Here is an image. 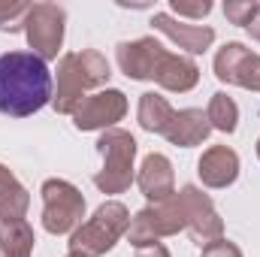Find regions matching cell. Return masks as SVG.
Segmentation results:
<instances>
[{
  "mask_svg": "<svg viewBox=\"0 0 260 257\" xmlns=\"http://www.w3.org/2000/svg\"><path fill=\"white\" fill-rule=\"evenodd\" d=\"M34 245H37V233L27 218L0 224V257H30Z\"/></svg>",
  "mask_w": 260,
  "mask_h": 257,
  "instance_id": "cell-19",
  "label": "cell"
},
{
  "mask_svg": "<svg viewBox=\"0 0 260 257\" xmlns=\"http://www.w3.org/2000/svg\"><path fill=\"white\" fill-rule=\"evenodd\" d=\"M124 115H127V94L118 88H100L79 103V109L73 112V127L82 133L112 130Z\"/></svg>",
  "mask_w": 260,
  "mask_h": 257,
  "instance_id": "cell-7",
  "label": "cell"
},
{
  "mask_svg": "<svg viewBox=\"0 0 260 257\" xmlns=\"http://www.w3.org/2000/svg\"><path fill=\"white\" fill-rule=\"evenodd\" d=\"M43 227L52 236H70L85 218V194L67 179H46L43 182Z\"/></svg>",
  "mask_w": 260,
  "mask_h": 257,
  "instance_id": "cell-4",
  "label": "cell"
},
{
  "mask_svg": "<svg viewBox=\"0 0 260 257\" xmlns=\"http://www.w3.org/2000/svg\"><path fill=\"white\" fill-rule=\"evenodd\" d=\"M154 82L170 91V94H188L194 91L197 82H200V67H197L194 58L188 55H176V52H167L157 64V73H154Z\"/></svg>",
  "mask_w": 260,
  "mask_h": 257,
  "instance_id": "cell-14",
  "label": "cell"
},
{
  "mask_svg": "<svg viewBox=\"0 0 260 257\" xmlns=\"http://www.w3.org/2000/svg\"><path fill=\"white\" fill-rule=\"evenodd\" d=\"M136 185L142 197L148 203H164L176 194V170H173V160L160 151H151L145 154L139 173H136Z\"/></svg>",
  "mask_w": 260,
  "mask_h": 257,
  "instance_id": "cell-13",
  "label": "cell"
},
{
  "mask_svg": "<svg viewBox=\"0 0 260 257\" xmlns=\"http://www.w3.org/2000/svg\"><path fill=\"white\" fill-rule=\"evenodd\" d=\"M197 176L206 188L224 191L239 179V154L230 145H209L197 160Z\"/></svg>",
  "mask_w": 260,
  "mask_h": 257,
  "instance_id": "cell-12",
  "label": "cell"
},
{
  "mask_svg": "<svg viewBox=\"0 0 260 257\" xmlns=\"http://www.w3.org/2000/svg\"><path fill=\"white\" fill-rule=\"evenodd\" d=\"M30 209V194L27 188L15 179V173L9 167L0 164V224L9 221H24Z\"/></svg>",
  "mask_w": 260,
  "mask_h": 257,
  "instance_id": "cell-17",
  "label": "cell"
},
{
  "mask_svg": "<svg viewBox=\"0 0 260 257\" xmlns=\"http://www.w3.org/2000/svg\"><path fill=\"white\" fill-rule=\"evenodd\" d=\"M212 133V124H209V115L197 106H188V109H179L167 127V142L170 145H179V148H194V145H203Z\"/></svg>",
  "mask_w": 260,
  "mask_h": 257,
  "instance_id": "cell-15",
  "label": "cell"
},
{
  "mask_svg": "<svg viewBox=\"0 0 260 257\" xmlns=\"http://www.w3.org/2000/svg\"><path fill=\"white\" fill-rule=\"evenodd\" d=\"M176 194H179V200L185 206V215H188V233L200 248L224 239V218L218 215L209 194L203 188H197V185H182Z\"/></svg>",
  "mask_w": 260,
  "mask_h": 257,
  "instance_id": "cell-6",
  "label": "cell"
},
{
  "mask_svg": "<svg viewBox=\"0 0 260 257\" xmlns=\"http://www.w3.org/2000/svg\"><path fill=\"white\" fill-rule=\"evenodd\" d=\"M30 6L34 3H24V0H0V30L3 34L24 30V18H27Z\"/></svg>",
  "mask_w": 260,
  "mask_h": 257,
  "instance_id": "cell-22",
  "label": "cell"
},
{
  "mask_svg": "<svg viewBox=\"0 0 260 257\" xmlns=\"http://www.w3.org/2000/svg\"><path fill=\"white\" fill-rule=\"evenodd\" d=\"M206 115H209L212 130H218V133H236V127H239V106H236V100H233L230 94H224V91H215V94L209 97Z\"/></svg>",
  "mask_w": 260,
  "mask_h": 257,
  "instance_id": "cell-20",
  "label": "cell"
},
{
  "mask_svg": "<svg viewBox=\"0 0 260 257\" xmlns=\"http://www.w3.org/2000/svg\"><path fill=\"white\" fill-rule=\"evenodd\" d=\"M203 257H242V248L230 239H218V242L203 248Z\"/></svg>",
  "mask_w": 260,
  "mask_h": 257,
  "instance_id": "cell-25",
  "label": "cell"
},
{
  "mask_svg": "<svg viewBox=\"0 0 260 257\" xmlns=\"http://www.w3.org/2000/svg\"><path fill=\"white\" fill-rule=\"evenodd\" d=\"M97 151L103 157V167L94 173V185L100 194H124L130 191V185L136 182V139L133 133L121 127H112V130H103L97 136Z\"/></svg>",
  "mask_w": 260,
  "mask_h": 257,
  "instance_id": "cell-3",
  "label": "cell"
},
{
  "mask_svg": "<svg viewBox=\"0 0 260 257\" xmlns=\"http://www.w3.org/2000/svg\"><path fill=\"white\" fill-rule=\"evenodd\" d=\"M55 79L43 58L34 52L0 55V115L30 118L52 103Z\"/></svg>",
  "mask_w": 260,
  "mask_h": 257,
  "instance_id": "cell-1",
  "label": "cell"
},
{
  "mask_svg": "<svg viewBox=\"0 0 260 257\" xmlns=\"http://www.w3.org/2000/svg\"><path fill=\"white\" fill-rule=\"evenodd\" d=\"M130 227V209L121 200H106L94 209L91 218H85L73 233H70V254L76 257H103L109 254L121 236H127Z\"/></svg>",
  "mask_w": 260,
  "mask_h": 257,
  "instance_id": "cell-2",
  "label": "cell"
},
{
  "mask_svg": "<svg viewBox=\"0 0 260 257\" xmlns=\"http://www.w3.org/2000/svg\"><path fill=\"white\" fill-rule=\"evenodd\" d=\"M76 58H79V70H82V76H85L88 91H100V88L109 82L112 67H109V61H106L103 52H97V49H82V52H76Z\"/></svg>",
  "mask_w": 260,
  "mask_h": 257,
  "instance_id": "cell-21",
  "label": "cell"
},
{
  "mask_svg": "<svg viewBox=\"0 0 260 257\" xmlns=\"http://www.w3.org/2000/svg\"><path fill=\"white\" fill-rule=\"evenodd\" d=\"M64 34H67V9L61 3H34L27 18H24V40L27 49L49 61H58L64 52Z\"/></svg>",
  "mask_w": 260,
  "mask_h": 257,
  "instance_id": "cell-5",
  "label": "cell"
},
{
  "mask_svg": "<svg viewBox=\"0 0 260 257\" xmlns=\"http://www.w3.org/2000/svg\"><path fill=\"white\" fill-rule=\"evenodd\" d=\"M67 257H76V254H67Z\"/></svg>",
  "mask_w": 260,
  "mask_h": 257,
  "instance_id": "cell-29",
  "label": "cell"
},
{
  "mask_svg": "<svg viewBox=\"0 0 260 257\" xmlns=\"http://www.w3.org/2000/svg\"><path fill=\"white\" fill-rule=\"evenodd\" d=\"M133 257H173V254H170V248H167V245H160V242H157V245L136 248V254H133Z\"/></svg>",
  "mask_w": 260,
  "mask_h": 257,
  "instance_id": "cell-26",
  "label": "cell"
},
{
  "mask_svg": "<svg viewBox=\"0 0 260 257\" xmlns=\"http://www.w3.org/2000/svg\"><path fill=\"white\" fill-rule=\"evenodd\" d=\"M245 30H248V37H251L254 43H260V12L254 15V18H251V24H248Z\"/></svg>",
  "mask_w": 260,
  "mask_h": 257,
  "instance_id": "cell-27",
  "label": "cell"
},
{
  "mask_svg": "<svg viewBox=\"0 0 260 257\" xmlns=\"http://www.w3.org/2000/svg\"><path fill=\"white\" fill-rule=\"evenodd\" d=\"M88 97V85L85 76L79 70V58L76 52H64L58 58V70H55V94H52V109L58 115H70L79 109V103Z\"/></svg>",
  "mask_w": 260,
  "mask_h": 257,
  "instance_id": "cell-10",
  "label": "cell"
},
{
  "mask_svg": "<svg viewBox=\"0 0 260 257\" xmlns=\"http://www.w3.org/2000/svg\"><path fill=\"white\" fill-rule=\"evenodd\" d=\"M167 52L170 49L160 40L139 37V40H124L115 46V61H118V70L133 82H154L157 64Z\"/></svg>",
  "mask_w": 260,
  "mask_h": 257,
  "instance_id": "cell-9",
  "label": "cell"
},
{
  "mask_svg": "<svg viewBox=\"0 0 260 257\" xmlns=\"http://www.w3.org/2000/svg\"><path fill=\"white\" fill-rule=\"evenodd\" d=\"M257 12H260L257 0H227V3H224V15H227V21L236 24V27H248Z\"/></svg>",
  "mask_w": 260,
  "mask_h": 257,
  "instance_id": "cell-23",
  "label": "cell"
},
{
  "mask_svg": "<svg viewBox=\"0 0 260 257\" xmlns=\"http://www.w3.org/2000/svg\"><path fill=\"white\" fill-rule=\"evenodd\" d=\"M254 151H257V157H260V139H257V145H254Z\"/></svg>",
  "mask_w": 260,
  "mask_h": 257,
  "instance_id": "cell-28",
  "label": "cell"
},
{
  "mask_svg": "<svg viewBox=\"0 0 260 257\" xmlns=\"http://www.w3.org/2000/svg\"><path fill=\"white\" fill-rule=\"evenodd\" d=\"M154 233V239H167V236H179L182 230H188V215H185V206L179 200V194H173L170 200L164 203H151L145 209H139Z\"/></svg>",
  "mask_w": 260,
  "mask_h": 257,
  "instance_id": "cell-16",
  "label": "cell"
},
{
  "mask_svg": "<svg viewBox=\"0 0 260 257\" xmlns=\"http://www.w3.org/2000/svg\"><path fill=\"white\" fill-rule=\"evenodd\" d=\"M173 115H176V109L170 106V100H167L164 94H157V91H145V94H139L136 121H139V127L145 130V133H157V136H164L167 127H170V121H173Z\"/></svg>",
  "mask_w": 260,
  "mask_h": 257,
  "instance_id": "cell-18",
  "label": "cell"
},
{
  "mask_svg": "<svg viewBox=\"0 0 260 257\" xmlns=\"http://www.w3.org/2000/svg\"><path fill=\"white\" fill-rule=\"evenodd\" d=\"M170 9H173V18H206L215 6L212 0H170Z\"/></svg>",
  "mask_w": 260,
  "mask_h": 257,
  "instance_id": "cell-24",
  "label": "cell"
},
{
  "mask_svg": "<svg viewBox=\"0 0 260 257\" xmlns=\"http://www.w3.org/2000/svg\"><path fill=\"white\" fill-rule=\"evenodd\" d=\"M151 27H154L157 34H164L173 46H179L182 52H188V58L209 52L212 43H215V27L179 21V18H173L170 12H154V15H151Z\"/></svg>",
  "mask_w": 260,
  "mask_h": 257,
  "instance_id": "cell-11",
  "label": "cell"
},
{
  "mask_svg": "<svg viewBox=\"0 0 260 257\" xmlns=\"http://www.w3.org/2000/svg\"><path fill=\"white\" fill-rule=\"evenodd\" d=\"M212 67L221 85H236V88L260 94V55L251 52L245 43H224L215 52Z\"/></svg>",
  "mask_w": 260,
  "mask_h": 257,
  "instance_id": "cell-8",
  "label": "cell"
}]
</instances>
